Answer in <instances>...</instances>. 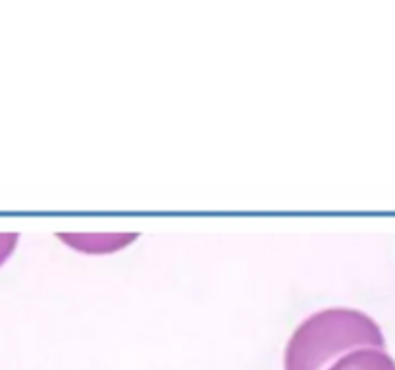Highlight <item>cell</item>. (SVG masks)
I'll use <instances>...</instances> for the list:
<instances>
[{"label":"cell","mask_w":395,"mask_h":370,"mask_svg":"<svg viewBox=\"0 0 395 370\" xmlns=\"http://www.w3.org/2000/svg\"><path fill=\"white\" fill-rule=\"evenodd\" d=\"M360 347H385L380 326L355 308H326L309 316L291 335L284 368L328 370L337 358Z\"/></svg>","instance_id":"1"},{"label":"cell","mask_w":395,"mask_h":370,"mask_svg":"<svg viewBox=\"0 0 395 370\" xmlns=\"http://www.w3.org/2000/svg\"><path fill=\"white\" fill-rule=\"evenodd\" d=\"M58 239L85 255H108L122 251L137 239L135 234H60Z\"/></svg>","instance_id":"2"},{"label":"cell","mask_w":395,"mask_h":370,"mask_svg":"<svg viewBox=\"0 0 395 370\" xmlns=\"http://www.w3.org/2000/svg\"><path fill=\"white\" fill-rule=\"evenodd\" d=\"M328 370H395V360L385 349L360 347L337 358Z\"/></svg>","instance_id":"3"},{"label":"cell","mask_w":395,"mask_h":370,"mask_svg":"<svg viewBox=\"0 0 395 370\" xmlns=\"http://www.w3.org/2000/svg\"><path fill=\"white\" fill-rule=\"evenodd\" d=\"M20 235L18 234H0V266L6 262V259L10 257L16 249Z\"/></svg>","instance_id":"4"}]
</instances>
